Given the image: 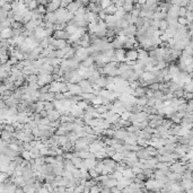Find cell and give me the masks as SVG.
<instances>
[{
  "label": "cell",
  "instance_id": "obj_1",
  "mask_svg": "<svg viewBox=\"0 0 193 193\" xmlns=\"http://www.w3.org/2000/svg\"><path fill=\"white\" fill-rule=\"evenodd\" d=\"M125 59L127 61H137L138 60V52L137 50L132 49V50H129L125 52Z\"/></svg>",
  "mask_w": 193,
  "mask_h": 193
},
{
  "label": "cell",
  "instance_id": "obj_2",
  "mask_svg": "<svg viewBox=\"0 0 193 193\" xmlns=\"http://www.w3.org/2000/svg\"><path fill=\"white\" fill-rule=\"evenodd\" d=\"M146 92H147V88L145 87H138L135 89V92L132 94V96H135L136 98H139V97H143L146 96Z\"/></svg>",
  "mask_w": 193,
  "mask_h": 193
},
{
  "label": "cell",
  "instance_id": "obj_3",
  "mask_svg": "<svg viewBox=\"0 0 193 193\" xmlns=\"http://www.w3.org/2000/svg\"><path fill=\"white\" fill-rule=\"evenodd\" d=\"M122 177L128 179H130V181H133V179H136V175L132 173L131 168H128V167H127L124 171L122 172Z\"/></svg>",
  "mask_w": 193,
  "mask_h": 193
},
{
  "label": "cell",
  "instance_id": "obj_4",
  "mask_svg": "<svg viewBox=\"0 0 193 193\" xmlns=\"http://www.w3.org/2000/svg\"><path fill=\"white\" fill-rule=\"evenodd\" d=\"M36 27H37V26H36L35 21H32V19L25 24V29H26V32H33V31H35L36 29Z\"/></svg>",
  "mask_w": 193,
  "mask_h": 193
},
{
  "label": "cell",
  "instance_id": "obj_5",
  "mask_svg": "<svg viewBox=\"0 0 193 193\" xmlns=\"http://www.w3.org/2000/svg\"><path fill=\"white\" fill-rule=\"evenodd\" d=\"M96 85H98L100 88H102V87H106V86H107L106 77H103V76H100V78L97 79V81H96Z\"/></svg>",
  "mask_w": 193,
  "mask_h": 193
},
{
  "label": "cell",
  "instance_id": "obj_6",
  "mask_svg": "<svg viewBox=\"0 0 193 193\" xmlns=\"http://www.w3.org/2000/svg\"><path fill=\"white\" fill-rule=\"evenodd\" d=\"M88 174H89V177L90 179H97L100 175L97 174V172L95 171V168H92V169H88Z\"/></svg>",
  "mask_w": 193,
  "mask_h": 193
},
{
  "label": "cell",
  "instance_id": "obj_7",
  "mask_svg": "<svg viewBox=\"0 0 193 193\" xmlns=\"http://www.w3.org/2000/svg\"><path fill=\"white\" fill-rule=\"evenodd\" d=\"M168 28V24H167V21H160V25H159V31H162V32H165L166 29Z\"/></svg>",
  "mask_w": 193,
  "mask_h": 193
},
{
  "label": "cell",
  "instance_id": "obj_8",
  "mask_svg": "<svg viewBox=\"0 0 193 193\" xmlns=\"http://www.w3.org/2000/svg\"><path fill=\"white\" fill-rule=\"evenodd\" d=\"M71 175L73 179H80V171L78 168H73L71 171Z\"/></svg>",
  "mask_w": 193,
  "mask_h": 193
},
{
  "label": "cell",
  "instance_id": "obj_9",
  "mask_svg": "<svg viewBox=\"0 0 193 193\" xmlns=\"http://www.w3.org/2000/svg\"><path fill=\"white\" fill-rule=\"evenodd\" d=\"M110 191H111V193H122L121 190H119L116 186H114V187H112V189H110Z\"/></svg>",
  "mask_w": 193,
  "mask_h": 193
},
{
  "label": "cell",
  "instance_id": "obj_10",
  "mask_svg": "<svg viewBox=\"0 0 193 193\" xmlns=\"http://www.w3.org/2000/svg\"><path fill=\"white\" fill-rule=\"evenodd\" d=\"M15 193H25V192H24V190L21 187H17V190L15 191Z\"/></svg>",
  "mask_w": 193,
  "mask_h": 193
}]
</instances>
